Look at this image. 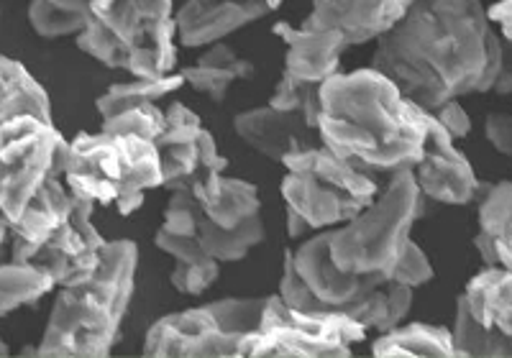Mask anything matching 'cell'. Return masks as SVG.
<instances>
[{
    "label": "cell",
    "mask_w": 512,
    "mask_h": 358,
    "mask_svg": "<svg viewBox=\"0 0 512 358\" xmlns=\"http://www.w3.org/2000/svg\"><path fill=\"white\" fill-rule=\"evenodd\" d=\"M502 36L484 0H413L372 54L402 93L425 110L489 93L502 64Z\"/></svg>",
    "instance_id": "1"
},
{
    "label": "cell",
    "mask_w": 512,
    "mask_h": 358,
    "mask_svg": "<svg viewBox=\"0 0 512 358\" xmlns=\"http://www.w3.org/2000/svg\"><path fill=\"white\" fill-rule=\"evenodd\" d=\"M320 141L372 174L413 169L428 136V110L374 67L320 85Z\"/></svg>",
    "instance_id": "2"
},
{
    "label": "cell",
    "mask_w": 512,
    "mask_h": 358,
    "mask_svg": "<svg viewBox=\"0 0 512 358\" xmlns=\"http://www.w3.org/2000/svg\"><path fill=\"white\" fill-rule=\"evenodd\" d=\"M136 269L139 246L134 241L116 238L105 243L93 277L72 287H59L41 341L34 348H24V356H111L134 300Z\"/></svg>",
    "instance_id": "3"
},
{
    "label": "cell",
    "mask_w": 512,
    "mask_h": 358,
    "mask_svg": "<svg viewBox=\"0 0 512 358\" xmlns=\"http://www.w3.org/2000/svg\"><path fill=\"white\" fill-rule=\"evenodd\" d=\"M331 231H315L295 251H285L277 295L308 312H341L384 333L405 323L415 289L372 274H349L331 259Z\"/></svg>",
    "instance_id": "4"
},
{
    "label": "cell",
    "mask_w": 512,
    "mask_h": 358,
    "mask_svg": "<svg viewBox=\"0 0 512 358\" xmlns=\"http://www.w3.org/2000/svg\"><path fill=\"white\" fill-rule=\"evenodd\" d=\"M64 185L95 205H113L118 215H134L146 192L164 187L157 141L134 133H77L67 146Z\"/></svg>",
    "instance_id": "5"
},
{
    "label": "cell",
    "mask_w": 512,
    "mask_h": 358,
    "mask_svg": "<svg viewBox=\"0 0 512 358\" xmlns=\"http://www.w3.org/2000/svg\"><path fill=\"white\" fill-rule=\"evenodd\" d=\"M282 167L280 190L290 238L344 226L379 195L372 172L351 164L326 144L287 156Z\"/></svg>",
    "instance_id": "6"
},
{
    "label": "cell",
    "mask_w": 512,
    "mask_h": 358,
    "mask_svg": "<svg viewBox=\"0 0 512 358\" xmlns=\"http://www.w3.org/2000/svg\"><path fill=\"white\" fill-rule=\"evenodd\" d=\"M425 195L415 182L413 169L390 174L367 208L349 223L331 231V259L349 274L387 277L395 269L405 246L413 241L415 220L423 215Z\"/></svg>",
    "instance_id": "7"
},
{
    "label": "cell",
    "mask_w": 512,
    "mask_h": 358,
    "mask_svg": "<svg viewBox=\"0 0 512 358\" xmlns=\"http://www.w3.org/2000/svg\"><path fill=\"white\" fill-rule=\"evenodd\" d=\"M264 297H223L172 312L146 330L141 353L149 358H239L246 335L262 323Z\"/></svg>",
    "instance_id": "8"
},
{
    "label": "cell",
    "mask_w": 512,
    "mask_h": 358,
    "mask_svg": "<svg viewBox=\"0 0 512 358\" xmlns=\"http://www.w3.org/2000/svg\"><path fill=\"white\" fill-rule=\"evenodd\" d=\"M67 146L59 128L36 116L0 118V243L39 190L64 174Z\"/></svg>",
    "instance_id": "9"
},
{
    "label": "cell",
    "mask_w": 512,
    "mask_h": 358,
    "mask_svg": "<svg viewBox=\"0 0 512 358\" xmlns=\"http://www.w3.org/2000/svg\"><path fill=\"white\" fill-rule=\"evenodd\" d=\"M369 328L341 312H308L267 295L262 323L239 346V358H349Z\"/></svg>",
    "instance_id": "10"
},
{
    "label": "cell",
    "mask_w": 512,
    "mask_h": 358,
    "mask_svg": "<svg viewBox=\"0 0 512 358\" xmlns=\"http://www.w3.org/2000/svg\"><path fill=\"white\" fill-rule=\"evenodd\" d=\"M164 113H167V126L157 139L164 187L190 190L203 205L216 195L221 177L231 162L218 151L216 136L203 126L195 110L175 100Z\"/></svg>",
    "instance_id": "11"
},
{
    "label": "cell",
    "mask_w": 512,
    "mask_h": 358,
    "mask_svg": "<svg viewBox=\"0 0 512 358\" xmlns=\"http://www.w3.org/2000/svg\"><path fill=\"white\" fill-rule=\"evenodd\" d=\"M95 208L98 205L75 195L70 218L41 243L26 264L49 274L57 287H72L93 277L108 243L95 226Z\"/></svg>",
    "instance_id": "12"
},
{
    "label": "cell",
    "mask_w": 512,
    "mask_h": 358,
    "mask_svg": "<svg viewBox=\"0 0 512 358\" xmlns=\"http://www.w3.org/2000/svg\"><path fill=\"white\" fill-rule=\"evenodd\" d=\"M415 182L425 200L441 205H469L479 200L484 185L479 182L472 162L461 149H456V139L428 110V136H425L423 154L413 167Z\"/></svg>",
    "instance_id": "13"
},
{
    "label": "cell",
    "mask_w": 512,
    "mask_h": 358,
    "mask_svg": "<svg viewBox=\"0 0 512 358\" xmlns=\"http://www.w3.org/2000/svg\"><path fill=\"white\" fill-rule=\"evenodd\" d=\"M413 0H313L305 16L308 29L336 31L349 47L379 41L408 13Z\"/></svg>",
    "instance_id": "14"
},
{
    "label": "cell",
    "mask_w": 512,
    "mask_h": 358,
    "mask_svg": "<svg viewBox=\"0 0 512 358\" xmlns=\"http://www.w3.org/2000/svg\"><path fill=\"white\" fill-rule=\"evenodd\" d=\"M267 0H185L175 8L180 47H210L269 16Z\"/></svg>",
    "instance_id": "15"
},
{
    "label": "cell",
    "mask_w": 512,
    "mask_h": 358,
    "mask_svg": "<svg viewBox=\"0 0 512 358\" xmlns=\"http://www.w3.org/2000/svg\"><path fill=\"white\" fill-rule=\"evenodd\" d=\"M233 131L249 149L277 164H282L287 156L297 154V151L323 144L320 133L300 113L277 110L269 103L236 113Z\"/></svg>",
    "instance_id": "16"
},
{
    "label": "cell",
    "mask_w": 512,
    "mask_h": 358,
    "mask_svg": "<svg viewBox=\"0 0 512 358\" xmlns=\"http://www.w3.org/2000/svg\"><path fill=\"white\" fill-rule=\"evenodd\" d=\"M274 34L285 44V70L297 80L323 85L341 72V57L349 49L346 39L336 31L292 26L287 21L274 24Z\"/></svg>",
    "instance_id": "17"
},
{
    "label": "cell",
    "mask_w": 512,
    "mask_h": 358,
    "mask_svg": "<svg viewBox=\"0 0 512 358\" xmlns=\"http://www.w3.org/2000/svg\"><path fill=\"white\" fill-rule=\"evenodd\" d=\"M72 205H75V195L70 192V187L64 185V179H49L47 185L39 190V195L31 200L29 208L24 210V215L13 223L11 238H8L11 261L26 264L41 243L70 218Z\"/></svg>",
    "instance_id": "18"
},
{
    "label": "cell",
    "mask_w": 512,
    "mask_h": 358,
    "mask_svg": "<svg viewBox=\"0 0 512 358\" xmlns=\"http://www.w3.org/2000/svg\"><path fill=\"white\" fill-rule=\"evenodd\" d=\"M474 249L484 266H505L512 272V179L484 185L479 195Z\"/></svg>",
    "instance_id": "19"
},
{
    "label": "cell",
    "mask_w": 512,
    "mask_h": 358,
    "mask_svg": "<svg viewBox=\"0 0 512 358\" xmlns=\"http://www.w3.org/2000/svg\"><path fill=\"white\" fill-rule=\"evenodd\" d=\"M466 307L477 323L489 330L512 335V272L505 266H482L464 292Z\"/></svg>",
    "instance_id": "20"
},
{
    "label": "cell",
    "mask_w": 512,
    "mask_h": 358,
    "mask_svg": "<svg viewBox=\"0 0 512 358\" xmlns=\"http://www.w3.org/2000/svg\"><path fill=\"white\" fill-rule=\"evenodd\" d=\"M180 72L185 85H190L195 93L205 95L213 103H223L233 82L254 77V62L241 57L226 41H218L210 44L192 67H182Z\"/></svg>",
    "instance_id": "21"
},
{
    "label": "cell",
    "mask_w": 512,
    "mask_h": 358,
    "mask_svg": "<svg viewBox=\"0 0 512 358\" xmlns=\"http://www.w3.org/2000/svg\"><path fill=\"white\" fill-rule=\"evenodd\" d=\"M374 358H454V333L446 325L400 323L369 346Z\"/></svg>",
    "instance_id": "22"
},
{
    "label": "cell",
    "mask_w": 512,
    "mask_h": 358,
    "mask_svg": "<svg viewBox=\"0 0 512 358\" xmlns=\"http://www.w3.org/2000/svg\"><path fill=\"white\" fill-rule=\"evenodd\" d=\"M16 116H36L54 123L52 100L24 64L0 57V118Z\"/></svg>",
    "instance_id": "23"
},
{
    "label": "cell",
    "mask_w": 512,
    "mask_h": 358,
    "mask_svg": "<svg viewBox=\"0 0 512 358\" xmlns=\"http://www.w3.org/2000/svg\"><path fill=\"white\" fill-rule=\"evenodd\" d=\"M182 85H185L182 72L162 77V80H139V77H131V80L126 82H113V85L95 100V110H98L100 121H103V118L116 116L121 110L162 103L164 98L177 93Z\"/></svg>",
    "instance_id": "24"
},
{
    "label": "cell",
    "mask_w": 512,
    "mask_h": 358,
    "mask_svg": "<svg viewBox=\"0 0 512 358\" xmlns=\"http://www.w3.org/2000/svg\"><path fill=\"white\" fill-rule=\"evenodd\" d=\"M198 241L200 246H203L205 254L213 256V259L221 261V264L246 259V254L264 241L262 215L246 220L241 226L221 228L203 213L198 226Z\"/></svg>",
    "instance_id": "25"
},
{
    "label": "cell",
    "mask_w": 512,
    "mask_h": 358,
    "mask_svg": "<svg viewBox=\"0 0 512 358\" xmlns=\"http://www.w3.org/2000/svg\"><path fill=\"white\" fill-rule=\"evenodd\" d=\"M200 208L216 226L233 228L262 215V197H259L256 185H251L246 179L223 174L216 195L205 200Z\"/></svg>",
    "instance_id": "26"
},
{
    "label": "cell",
    "mask_w": 512,
    "mask_h": 358,
    "mask_svg": "<svg viewBox=\"0 0 512 358\" xmlns=\"http://www.w3.org/2000/svg\"><path fill=\"white\" fill-rule=\"evenodd\" d=\"M93 18V0H29V24L41 39L77 36Z\"/></svg>",
    "instance_id": "27"
},
{
    "label": "cell",
    "mask_w": 512,
    "mask_h": 358,
    "mask_svg": "<svg viewBox=\"0 0 512 358\" xmlns=\"http://www.w3.org/2000/svg\"><path fill=\"white\" fill-rule=\"evenodd\" d=\"M54 289L57 284L52 282V277L36 266L18 264L11 259L3 261L0 264V318L26 305H34Z\"/></svg>",
    "instance_id": "28"
},
{
    "label": "cell",
    "mask_w": 512,
    "mask_h": 358,
    "mask_svg": "<svg viewBox=\"0 0 512 358\" xmlns=\"http://www.w3.org/2000/svg\"><path fill=\"white\" fill-rule=\"evenodd\" d=\"M451 333H454L456 356H512V335L500 333V330H489L482 323H477L461 295L456 300V318L454 325H451Z\"/></svg>",
    "instance_id": "29"
},
{
    "label": "cell",
    "mask_w": 512,
    "mask_h": 358,
    "mask_svg": "<svg viewBox=\"0 0 512 358\" xmlns=\"http://www.w3.org/2000/svg\"><path fill=\"white\" fill-rule=\"evenodd\" d=\"M269 105L277 110H287V113H300L318 131L320 85H315V82L297 80V77L282 72L272 95H269Z\"/></svg>",
    "instance_id": "30"
},
{
    "label": "cell",
    "mask_w": 512,
    "mask_h": 358,
    "mask_svg": "<svg viewBox=\"0 0 512 358\" xmlns=\"http://www.w3.org/2000/svg\"><path fill=\"white\" fill-rule=\"evenodd\" d=\"M75 44L82 54L93 57L95 62H100L108 70H126V47L95 13L88 21V26L75 36Z\"/></svg>",
    "instance_id": "31"
},
{
    "label": "cell",
    "mask_w": 512,
    "mask_h": 358,
    "mask_svg": "<svg viewBox=\"0 0 512 358\" xmlns=\"http://www.w3.org/2000/svg\"><path fill=\"white\" fill-rule=\"evenodd\" d=\"M167 126V113L159 108V103L139 105V108H128L116 113L111 118H103L100 128L111 133H134V136H144V139L157 141Z\"/></svg>",
    "instance_id": "32"
},
{
    "label": "cell",
    "mask_w": 512,
    "mask_h": 358,
    "mask_svg": "<svg viewBox=\"0 0 512 358\" xmlns=\"http://www.w3.org/2000/svg\"><path fill=\"white\" fill-rule=\"evenodd\" d=\"M221 277V261L203 259V261H175V269L169 272V284L180 292V295L198 297L205 289H210Z\"/></svg>",
    "instance_id": "33"
},
{
    "label": "cell",
    "mask_w": 512,
    "mask_h": 358,
    "mask_svg": "<svg viewBox=\"0 0 512 358\" xmlns=\"http://www.w3.org/2000/svg\"><path fill=\"white\" fill-rule=\"evenodd\" d=\"M433 277H436V269H433L431 259H428V254L423 251V246L413 238V241L405 246L400 259H397L395 269L390 272V279L392 282L408 284V287L418 289L423 287V284L431 282Z\"/></svg>",
    "instance_id": "34"
},
{
    "label": "cell",
    "mask_w": 512,
    "mask_h": 358,
    "mask_svg": "<svg viewBox=\"0 0 512 358\" xmlns=\"http://www.w3.org/2000/svg\"><path fill=\"white\" fill-rule=\"evenodd\" d=\"M433 118H436L438 123H441L443 128H446L451 136H454L456 141L466 139L469 133H472V118H469V113L464 110V105L459 103V100H448V103H441L438 108L431 110Z\"/></svg>",
    "instance_id": "35"
},
{
    "label": "cell",
    "mask_w": 512,
    "mask_h": 358,
    "mask_svg": "<svg viewBox=\"0 0 512 358\" xmlns=\"http://www.w3.org/2000/svg\"><path fill=\"white\" fill-rule=\"evenodd\" d=\"M484 136L497 154L512 159V113H502V110L489 113L484 121Z\"/></svg>",
    "instance_id": "36"
},
{
    "label": "cell",
    "mask_w": 512,
    "mask_h": 358,
    "mask_svg": "<svg viewBox=\"0 0 512 358\" xmlns=\"http://www.w3.org/2000/svg\"><path fill=\"white\" fill-rule=\"evenodd\" d=\"M487 16L505 41H512V0H497L487 6Z\"/></svg>",
    "instance_id": "37"
},
{
    "label": "cell",
    "mask_w": 512,
    "mask_h": 358,
    "mask_svg": "<svg viewBox=\"0 0 512 358\" xmlns=\"http://www.w3.org/2000/svg\"><path fill=\"white\" fill-rule=\"evenodd\" d=\"M492 93L512 95V41H502V64L497 72V80L492 85Z\"/></svg>",
    "instance_id": "38"
},
{
    "label": "cell",
    "mask_w": 512,
    "mask_h": 358,
    "mask_svg": "<svg viewBox=\"0 0 512 358\" xmlns=\"http://www.w3.org/2000/svg\"><path fill=\"white\" fill-rule=\"evenodd\" d=\"M11 259V246L8 243H0V264Z\"/></svg>",
    "instance_id": "39"
},
{
    "label": "cell",
    "mask_w": 512,
    "mask_h": 358,
    "mask_svg": "<svg viewBox=\"0 0 512 358\" xmlns=\"http://www.w3.org/2000/svg\"><path fill=\"white\" fill-rule=\"evenodd\" d=\"M113 0H93V11H100V8L111 6Z\"/></svg>",
    "instance_id": "40"
},
{
    "label": "cell",
    "mask_w": 512,
    "mask_h": 358,
    "mask_svg": "<svg viewBox=\"0 0 512 358\" xmlns=\"http://www.w3.org/2000/svg\"><path fill=\"white\" fill-rule=\"evenodd\" d=\"M8 353H11V348H8V343L0 338V356H8Z\"/></svg>",
    "instance_id": "41"
},
{
    "label": "cell",
    "mask_w": 512,
    "mask_h": 358,
    "mask_svg": "<svg viewBox=\"0 0 512 358\" xmlns=\"http://www.w3.org/2000/svg\"><path fill=\"white\" fill-rule=\"evenodd\" d=\"M267 3H269V8H272V11H277V8H280L285 0H267Z\"/></svg>",
    "instance_id": "42"
},
{
    "label": "cell",
    "mask_w": 512,
    "mask_h": 358,
    "mask_svg": "<svg viewBox=\"0 0 512 358\" xmlns=\"http://www.w3.org/2000/svg\"><path fill=\"white\" fill-rule=\"evenodd\" d=\"M0 21H3V13H0Z\"/></svg>",
    "instance_id": "43"
}]
</instances>
